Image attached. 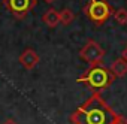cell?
Wrapping results in <instances>:
<instances>
[{
	"mask_svg": "<svg viewBox=\"0 0 127 124\" xmlns=\"http://www.w3.org/2000/svg\"><path fill=\"white\" fill-rule=\"evenodd\" d=\"M118 114L106 103L100 93H93L69 117L72 124H114Z\"/></svg>",
	"mask_w": 127,
	"mask_h": 124,
	"instance_id": "cell-1",
	"label": "cell"
},
{
	"mask_svg": "<svg viewBox=\"0 0 127 124\" xmlns=\"http://www.w3.org/2000/svg\"><path fill=\"white\" fill-rule=\"evenodd\" d=\"M115 76L111 72V69L105 67L102 63L100 64H94L90 66L78 79L76 82L85 84L93 93H100L103 90H106L108 87H111V84L114 82Z\"/></svg>",
	"mask_w": 127,
	"mask_h": 124,
	"instance_id": "cell-2",
	"label": "cell"
},
{
	"mask_svg": "<svg viewBox=\"0 0 127 124\" xmlns=\"http://www.w3.org/2000/svg\"><path fill=\"white\" fill-rule=\"evenodd\" d=\"M84 14L96 26H102L111 15H114L112 8L106 0H88V3L84 6Z\"/></svg>",
	"mask_w": 127,
	"mask_h": 124,
	"instance_id": "cell-3",
	"label": "cell"
},
{
	"mask_svg": "<svg viewBox=\"0 0 127 124\" xmlns=\"http://www.w3.org/2000/svg\"><path fill=\"white\" fill-rule=\"evenodd\" d=\"M79 57L87 61V63L90 66H94V64H100L102 63V60L105 57V49L93 39L87 40V43L81 48L79 51Z\"/></svg>",
	"mask_w": 127,
	"mask_h": 124,
	"instance_id": "cell-4",
	"label": "cell"
},
{
	"mask_svg": "<svg viewBox=\"0 0 127 124\" xmlns=\"http://www.w3.org/2000/svg\"><path fill=\"white\" fill-rule=\"evenodd\" d=\"M3 5L17 20H24L27 14L37 5V0H3Z\"/></svg>",
	"mask_w": 127,
	"mask_h": 124,
	"instance_id": "cell-5",
	"label": "cell"
},
{
	"mask_svg": "<svg viewBox=\"0 0 127 124\" xmlns=\"http://www.w3.org/2000/svg\"><path fill=\"white\" fill-rule=\"evenodd\" d=\"M20 63H21V66L24 67V69H27V70H32V69H34L36 66H37V63H39V55H37V52L34 51V49H32V48H27V49H24L21 54H20Z\"/></svg>",
	"mask_w": 127,
	"mask_h": 124,
	"instance_id": "cell-6",
	"label": "cell"
},
{
	"mask_svg": "<svg viewBox=\"0 0 127 124\" xmlns=\"http://www.w3.org/2000/svg\"><path fill=\"white\" fill-rule=\"evenodd\" d=\"M42 21H43L48 27H51V29L57 27V26L60 24V11H55L54 8H49V9L42 15Z\"/></svg>",
	"mask_w": 127,
	"mask_h": 124,
	"instance_id": "cell-7",
	"label": "cell"
},
{
	"mask_svg": "<svg viewBox=\"0 0 127 124\" xmlns=\"http://www.w3.org/2000/svg\"><path fill=\"white\" fill-rule=\"evenodd\" d=\"M111 72L114 73L115 78H123V76H126V73H127V61H126L123 57L117 58L114 63L111 64Z\"/></svg>",
	"mask_w": 127,
	"mask_h": 124,
	"instance_id": "cell-8",
	"label": "cell"
},
{
	"mask_svg": "<svg viewBox=\"0 0 127 124\" xmlns=\"http://www.w3.org/2000/svg\"><path fill=\"white\" fill-rule=\"evenodd\" d=\"M73 20H75L73 11H70V9H67V8L60 11V24H63V26H69V24H72Z\"/></svg>",
	"mask_w": 127,
	"mask_h": 124,
	"instance_id": "cell-9",
	"label": "cell"
},
{
	"mask_svg": "<svg viewBox=\"0 0 127 124\" xmlns=\"http://www.w3.org/2000/svg\"><path fill=\"white\" fill-rule=\"evenodd\" d=\"M114 20H115L118 24H121V26L127 24V9H126V8L117 9V11L114 12Z\"/></svg>",
	"mask_w": 127,
	"mask_h": 124,
	"instance_id": "cell-10",
	"label": "cell"
},
{
	"mask_svg": "<svg viewBox=\"0 0 127 124\" xmlns=\"http://www.w3.org/2000/svg\"><path fill=\"white\" fill-rule=\"evenodd\" d=\"M114 124H127V118H126V117H123V115H118Z\"/></svg>",
	"mask_w": 127,
	"mask_h": 124,
	"instance_id": "cell-11",
	"label": "cell"
},
{
	"mask_svg": "<svg viewBox=\"0 0 127 124\" xmlns=\"http://www.w3.org/2000/svg\"><path fill=\"white\" fill-rule=\"evenodd\" d=\"M121 57H123V58H124V60L127 61V45H126V48H124V49L121 51Z\"/></svg>",
	"mask_w": 127,
	"mask_h": 124,
	"instance_id": "cell-12",
	"label": "cell"
},
{
	"mask_svg": "<svg viewBox=\"0 0 127 124\" xmlns=\"http://www.w3.org/2000/svg\"><path fill=\"white\" fill-rule=\"evenodd\" d=\"M2 124H18V123H15L14 120H11V118H9V120H6V121H3Z\"/></svg>",
	"mask_w": 127,
	"mask_h": 124,
	"instance_id": "cell-13",
	"label": "cell"
},
{
	"mask_svg": "<svg viewBox=\"0 0 127 124\" xmlns=\"http://www.w3.org/2000/svg\"><path fill=\"white\" fill-rule=\"evenodd\" d=\"M45 2H48V3H51V2H54V0H45Z\"/></svg>",
	"mask_w": 127,
	"mask_h": 124,
	"instance_id": "cell-14",
	"label": "cell"
}]
</instances>
